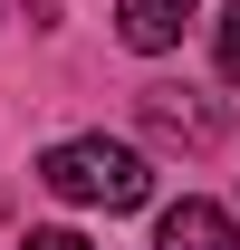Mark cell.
<instances>
[{
    "mask_svg": "<svg viewBox=\"0 0 240 250\" xmlns=\"http://www.w3.org/2000/svg\"><path fill=\"white\" fill-rule=\"evenodd\" d=\"M154 250H240V221L221 202H202V192H182L173 212L154 221Z\"/></svg>",
    "mask_w": 240,
    "mask_h": 250,
    "instance_id": "7a4b0ae2",
    "label": "cell"
},
{
    "mask_svg": "<svg viewBox=\"0 0 240 250\" xmlns=\"http://www.w3.org/2000/svg\"><path fill=\"white\" fill-rule=\"evenodd\" d=\"M144 116L163 125V135H182V145H202V135H211V106H173V96H154Z\"/></svg>",
    "mask_w": 240,
    "mask_h": 250,
    "instance_id": "277c9868",
    "label": "cell"
},
{
    "mask_svg": "<svg viewBox=\"0 0 240 250\" xmlns=\"http://www.w3.org/2000/svg\"><path fill=\"white\" fill-rule=\"evenodd\" d=\"M39 183L58 202H77V212H144L154 202V164L135 145H116V135H67V145L39 154Z\"/></svg>",
    "mask_w": 240,
    "mask_h": 250,
    "instance_id": "6da1fadb",
    "label": "cell"
},
{
    "mask_svg": "<svg viewBox=\"0 0 240 250\" xmlns=\"http://www.w3.org/2000/svg\"><path fill=\"white\" fill-rule=\"evenodd\" d=\"M221 77H240V0L221 10Z\"/></svg>",
    "mask_w": 240,
    "mask_h": 250,
    "instance_id": "5b68a950",
    "label": "cell"
},
{
    "mask_svg": "<svg viewBox=\"0 0 240 250\" xmlns=\"http://www.w3.org/2000/svg\"><path fill=\"white\" fill-rule=\"evenodd\" d=\"M20 250H87V241H77V231H29Z\"/></svg>",
    "mask_w": 240,
    "mask_h": 250,
    "instance_id": "8992f818",
    "label": "cell"
},
{
    "mask_svg": "<svg viewBox=\"0 0 240 250\" xmlns=\"http://www.w3.org/2000/svg\"><path fill=\"white\" fill-rule=\"evenodd\" d=\"M182 20H192V0H116V39L135 58H163L182 39Z\"/></svg>",
    "mask_w": 240,
    "mask_h": 250,
    "instance_id": "3957f363",
    "label": "cell"
}]
</instances>
